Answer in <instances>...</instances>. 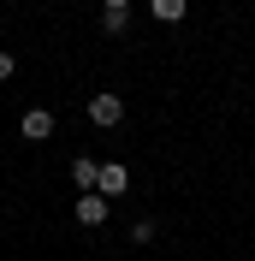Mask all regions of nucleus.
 I'll return each instance as SVG.
<instances>
[{"label":"nucleus","instance_id":"obj_1","mask_svg":"<svg viewBox=\"0 0 255 261\" xmlns=\"http://www.w3.org/2000/svg\"><path fill=\"white\" fill-rule=\"evenodd\" d=\"M71 214H78L83 226H107V214H113V208H107V196H101V190H83Z\"/></svg>","mask_w":255,"mask_h":261},{"label":"nucleus","instance_id":"obj_6","mask_svg":"<svg viewBox=\"0 0 255 261\" xmlns=\"http://www.w3.org/2000/svg\"><path fill=\"white\" fill-rule=\"evenodd\" d=\"M148 12H155L160 24H178V18H184V0H148Z\"/></svg>","mask_w":255,"mask_h":261},{"label":"nucleus","instance_id":"obj_3","mask_svg":"<svg viewBox=\"0 0 255 261\" xmlns=\"http://www.w3.org/2000/svg\"><path fill=\"white\" fill-rule=\"evenodd\" d=\"M125 184H131V172H125V166H119V161H101V178H95V190L107 196V202H113L119 190H125Z\"/></svg>","mask_w":255,"mask_h":261},{"label":"nucleus","instance_id":"obj_7","mask_svg":"<svg viewBox=\"0 0 255 261\" xmlns=\"http://www.w3.org/2000/svg\"><path fill=\"white\" fill-rule=\"evenodd\" d=\"M125 24H131V12H113V6H101V30H107V36H119Z\"/></svg>","mask_w":255,"mask_h":261},{"label":"nucleus","instance_id":"obj_4","mask_svg":"<svg viewBox=\"0 0 255 261\" xmlns=\"http://www.w3.org/2000/svg\"><path fill=\"white\" fill-rule=\"evenodd\" d=\"M24 137H30V143L54 137V113H48V107H30V113H24Z\"/></svg>","mask_w":255,"mask_h":261},{"label":"nucleus","instance_id":"obj_8","mask_svg":"<svg viewBox=\"0 0 255 261\" xmlns=\"http://www.w3.org/2000/svg\"><path fill=\"white\" fill-rule=\"evenodd\" d=\"M12 71H18V60H12V54H0V83L12 77Z\"/></svg>","mask_w":255,"mask_h":261},{"label":"nucleus","instance_id":"obj_9","mask_svg":"<svg viewBox=\"0 0 255 261\" xmlns=\"http://www.w3.org/2000/svg\"><path fill=\"white\" fill-rule=\"evenodd\" d=\"M101 6H113V12H125V6H131V0H101Z\"/></svg>","mask_w":255,"mask_h":261},{"label":"nucleus","instance_id":"obj_2","mask_svg":"<svg viewBox=\"0 0 255 261\" xmlns=\"http://www.w3.org/2000/svg\"><path fill=\"white\" fill-rule=\"evenodd\" d=\"M89 119H95L101 130H113L119 119H125V101H119V95H95V101H89Z\"/></svg>","mask_w":255,"mask_h":261},{"label":"nucleus","instance_id":"obj_5","mask_svg":"<svg viewBox=\"0 0 255 261\" xmlns=\"http://www.w3.org/2000/svg\"><path fill=\"white\" fill-rule=\"evenodd\" d=\"M71 178H78L83 190H95V178H101V161H89V154H78V161H71Z\"/></svg>","mask_w":255,"mask_h":261}]
</instances>
